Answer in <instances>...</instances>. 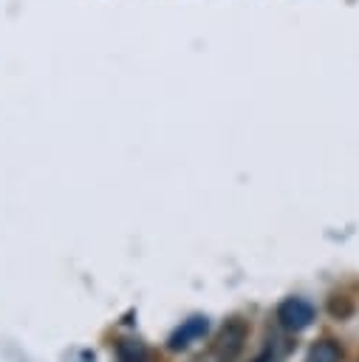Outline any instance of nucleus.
I'll return each instance as SVG.
<instances>
[{
    "instance_id": "f257e3e1",
    "label": "nucleus",
    "mask_w": 359,
    "mask_h": 362,
    "mask_svg": "<svg viewBox=\"0 0 359 362\" xmlns=\"http://www.w3.org/2000/svg\"><path fill=\"white\" fill-rule=\"evenodd\" d=\"M314 317H317V308L302 297H286L277 305V322H280V328H286L291 334L305 331L314 322Z\"/></svg>"
},
{
    "instance_id": "f03ea898",
    "label": "nucleus",
    "mask_w": 359,
    "mask_h": 362,
    "mask_svg": "<svg viewBox=\"0 0 359 362\" xmlns=\"http://www.w3.org/2000/svg\"><path fill=\"white\" fill-rule=\"evenodd\" d=\"M246 325L240 322V320H229L223 328H220V334H218V339H215V345H212V351H215V356L220 359V362H232L240 351H243V345H246Z\"/></svg>"
},
{
    "instance_id": "7ed1b4c3",
    "label": "nucleus",
    "mask_w": 359,
    "mask_h": 362,
    "mask_svg": "<svg viewBox=\"0 0 359 362\" xmlns=\"http://www.w3.org/2000/svg\"><path fill=\"white\" fill-rule=\"evenodd\" d=\"M206 331H209V320H206V317H201V314H195V317L184 320V322L170 334L167 348H170V351H184L187 345H192L195 339H201Z\"/></svg>"
},
{
    "instance_id": "20e7f679",
    "label": "nucleus",
    "mask_w": 359,
    "mask_h": 362,
    "mask_svg": "<svg viewBox=\"0 0 359 362\" xmlns=\"http://www.w3.org/2000/svg\"><path fill=\"white\" fill-rule=\"evenodd\" d=\"M113 356L116 362H153L150 348L139 337H119L113 342Z\"/></svg>"
},
{
    "instance_id": "39448f33",
    "label": "nucleus",
    "mask_w": 359,
    "mask_h": 362,
    "mask_svg": "<svg viewBox=\"0 0 359 362\" xmlns=\"http://www.w3.org/2000/svg\"><path fill=\"white\" fill-rule=\"evenodd\" d=\"M305 362H342V348L334 339H319L308 348Z\"/></svg>"
},
{
    "instance_id": "423d86ee",
    "label": "nucleus",
    "mask_w": 359,
    "mask_h": 362,
    "mask_svg": "<svg viewBox=\"0 0 359 362\" xmlns=\"http://www.w3.org/2000/svg\"><path fill=\"white\" fill-rule=\"evenodd\" d=\"M328 311H331V317L345 320V317L353 314V303H351V297H345V294H334V297L328 300Z\"/></svg>"
}]
</instances>
